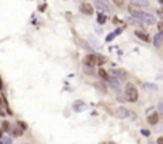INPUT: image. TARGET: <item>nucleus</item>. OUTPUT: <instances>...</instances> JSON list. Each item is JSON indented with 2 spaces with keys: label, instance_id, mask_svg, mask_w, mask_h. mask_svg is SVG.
Segmentation results:
<instances>
[{
  "label": "nucleus",
  "instance_id": "nucleus-16",
  "mask_svg": "<svg viewBox=\"0 0 163 144\" xmlns=\"http://www.w3.org/2000/svg\"><path fill=\"white\" fill-rule=\"evenodd\" d=\"M85 107H86V106H85V104H82V101H77V103L74 104V109H75V110H83Z\"/></svg>",
  "mask_w": 163,
  "mask_h": 144
},
{
  "label": "nucleus",
  "instance_id": "nucleus-14",
  "mask_svg": "<svg viewBox=\"0 0 163 144\" xmlns=\"http://www.w3.org/2000/svg\"><path fill=\"white\" fill-rule=\"evenodd\" d=\"M106 64V58L101 54H96V66H104Z\"/></svg>",
  "mask_w": 163,
  "mask_h": 144
},
{
  "label": "nucleus",
  "instance_id": "nucleus-6",
  "mask_svg": "<svg viewBox=\"0 0 163 144\" xmlns=\"http://www.w3.org/2000/svg\"><path fill=\"white\" fill-rule=\"evenodd\" d=\"M83 64L85 66H96V54H86L85 58H83Z\"/></svg>",
  "mask_w": 163,
  "mask_h": 144
},
{
  "label": "nucleus",
  "instance_id": "nucleus-29",
  "mask_svg": "<svg viewBox=\"0 0 163 144\" xmlns=\"http://www.w3.org/2000/svg\"><path fill=\"white\" fill-rule=\"evenodd\" d=\"M2 87H3V83H2V78H0V90H2Z\"/></svg>",
  "mask_w": 163,
  "mask_h": 144
},
{
  "label": "nucleus",
  "instance_id": "nucleus-30",
  "mask_svg": "<svg viewBox=\"0 0 163 144\" xmlns=\"http://www.w3.org/2000/svg\"><path fill=\"white\" fill-rule=\"evenodd\" d=\"M2 134H3V130H2V128H0V138H2Z\"/></svg>",
  "mask_w": 163,
  "mask_h": 144
},
{
  "label": "nucleus",
  "instance_id": "nucleus-19",
  "mask_svg": "<svg viewBox=\"0 0 163 144\" xmlns=\"http://www.w3.org/2000/svg\"><path fill=\"white\" fill-rule=\"evenodd\" d=\"M0 144H11V138H10V136L0 138Z\"/></svg>",
  "mask_w": 163,
  "mask_h": 144
},
{
  "label": "nucleus",
  "instance_id": "nucleus-32",
  "mask_svg": "<svg viewBox=\"0 0 163 144\" xmlns=\"http://www.w3.org/2000/svg\"><path fill=\"white\" fill-rule=\"evenodd\" d=\"M0 104H3V103H2V98H0Z\"/></svg>",
  "mask_w": 163,
  "mask_h": 144
},
{
  "label": "nucleus",
  "instance_id": "nucleus-22",
  "mask_svg": "<svg viewBox=\"0 0 163 144\" xmlns=\"http://www.w3.org/2000/svg\"><path fill=\"white\" fill-rule=\"evenodd\" d=\"M114 3H115L117 7H123V5H125V0H114Z\"/></svg>",
  "mask_w": 163,
  "mask_h": 144
},
{
  "label": "nucleus",
  "instance_id": "nucleus-17",
  "mask_svg": "<svg viewBox=\"0 0 163 144\" xmlns=\"http://www.w3.org/2000/svg\"><path fill=\"white\" fill-rule=\"evenodd\" d=\"M106 21H107V16L102 15V13H99V15H98V22H99V24H104Z\"/></svg>",
  "mask_w": 163,
  "mask_h": 144
},
{
  "label": "nucleus",
  "instance_id": "nucleus-23",
  "mask_svg": "<svg viewBox=\"0 0 163 144\" xmlns=\"http://www.w3.org/2000/svg\"><path fill=\"white\" fill-rule=\"evenodd\" d=\"M158 114L163 115V103H158Z\"/></svg>",
  "mask_w": 163,
  "mask_h": 144
},
{
  "label": "nucleus",
  "instance_id": "nucleus-31",
  "mask_svg": "<svg viewBox=\"0 0 163 144\" xmlns=\"http://www.w3.org/2000/svg\"><path fill=\"white\" fill-rule=\"evenodd\" d=\"M158 2H160V5H162V7H163V0H158Z\"/></svg>",
  "mask_w": 163,
  "mask_h": 144
},
{
  "label": "nucleus",
  "instance_id": "nucleus-20",
  "mask_svg": "<svg viewBox=\"0 0 163 144\" xmlns=\"http://www.w3.org/2000/svg\"><path fill=\"white\" fill-rule=\"evenodd\" d=\"M10 128H11V125L8 123V122H3L2 123V130H3V131H10Z\"/></svg>",
  "mask_w": 163,
  "mask_h": 144
},
{
  "label": "nucleus",
  "instance_id": "nucleus-9",
  "mask_svg": "<svg viewBox=\"0 0 163 144\" xmlns=\"http://www.w3.org/2000/svg\"><path fill=\"white\" fill-rule=\"evenodd\" d=\"M95 7H98L99 10H104V11H107V13L110 11V5H109L107 2H104V0H96V2H95Z\"/></svg>",
  "mask_w": 163,
  "mask_h": 144
},
{
  "label": "nucleus",
  "instance_id": "nucleus-15",
  "mask_svg": "<svg viewBox=\"0 0 163 144\" xmlns=\"http://www.w3.org/2000/svg\"><path fill=\"white\" fill-rule=\"evenodd\" d=\"M98 75H99L102 80H109V74H107L104 69H99V72H98Z\"/></svg>",
  "mask_w": 163,
  "mask_h": 144
},
{
  "label": "nucleus",
  "instance_id": "nucleus-26",
  "mask_svg": "<svg viewBox=\"0 0 163 144\" xmlns=\"http://www.w3.org/2000/svg\"><path fill=\"white\" fill-rule=\"evenodd\" d=\"M157 15H158V16H160L162 19H163V8H162V10H158V11H157Z\"/></svg>",
  "mask_w": 163,
  "mask_h": 144
},
{
  "label": "nucleus",
  "instance_id": "nucleus-5",
  "mask_svg": "<svg viewBox=\"0 0 163 144\" xmlns=\"http://www.w3.org/2000/svg\"><path fill=\"white\" fill-rule=\"evenodd\" d=\"M80 13H83V15H93V5H90L86 2L80 3Z\"/></svg>",
  "mask_w": 163,
  "mask_h": 144
},
{
  "label": "nucleus",
  "instance_id": "nucleus-11",
  "mask_svg": "<svg viewBox=\"0 0 163 144\" xmlns=\"http://www.w3.org/2000/svg\"><path fill=\"white\" fill-rule=\"evenodd\" d=\"M22 131H24V130H22L19 125H15V127H11V128H10V133L13 134V136H21Z\"/></svg>",
  "mask_w": 163,
  "mask_h": 144
},
{
  "label": "nucleus",
  "instance_id": "nucleus-2",
  "mask_svg": "<svg viewBox=\"0 0 163 144\" xmlns=\"http://www.w3.org/2000/svg\"><path fill=\"white\" fill-rule=\"evenodd\" d=\"M128 13H130V15H131L133 18H136V19H139V18H141L142 16V10H141V7H138V5H133V3H131V5H128Z\"/></svg>",
  "mask_w": 163,
  "mask_h": 144
},
{
  "label": "nucleus",
  "instance_id": "nucleus-10",
  "mask_svg": "<svg viewBox=\"0 0 163 144\" xmlns=\"http://www.w3.org/2000/svg\"><path fill=\"white\" fill-rule=\"evenodd\" d=\"M128 109H125V107H117L115 109V115H117L118 119H125V117H128Z\"/></svg>",
  "mask_w": 163,
  "mask_h": 144
},
{
  "label": "nucleus",
  "instance_id": "nucleus-28",
  "mask_svg": "<svg viewBox=\"0 0 163 144\" xmlns=\"http://www.w3.org/2000/svg\"><path fill=\"white\" fill-rule=\"evenodd\" d=\"M0 115H2V117H5V110H3L2 107H0Z\"/></svg>",
  "mask_w": 163,
  "mask_h": 144
},
{
  "label": "nucleus",
  "instance_id": "nucleus-25",
  "mask_svg": "<svg viewBox=\"0 0 163 144\" xmlns=\"http://www.w3.org/2000/svg\"><path fill=\"white\" fill-rule=\"evenodd\" d=\"M18 125H19V127H21L22 130H26V128H27V125H26L24 122H18Z\"/></svg>",
  "mask_w": 163,
  "mask_h": 144
},
{
  "label": "nucleus",
  "instance_id": "nucleus-1",
  "mask_svg": "<svg viewBox=\"0 0 163 144\" xmlns=\"http://www.w3.org/2000/svg\"><path fill=\"white\" fill-rule=\"evenodd\" d=\"M125 98H127L130 103H136L138 98H139V93H138V88L133 85V83H127L125 85Z\"/></svg>",
  "mask_w": 163,
  "mask_h": 144
},
{
  "label": "nucleus",
  "instance_id": "nucleus-24",
  "mask_svg": "<svg viewBox=\"0 0 163 144\" xmlns=\"http://www.w3.org/2000/svg\"><path fill=\"white\" fill-rule=\"evenodd\" d=\"M157 27H158V32H163V21H160L157 24Z\"/></svg>",
  "mask_w": 163,
  "mask_h": 144
},
{
  "label": "nucleus",
  "instance_id": "nucleus-18",
  "mask_svg": "<svg viewBox=\"0 0 163 144\" xmlns=\"http://www.w3.org/2000/svg\"><path fill=\"white\" fill-rule=\"evenodd\" d=\"M83 72L88 74V75H93V74H95V71H93L91 66H83Z\"/></svg>",
  "mask_w": 163,
  "mask_h": 144
},
{
  "label": "nucleus",
  "instance_id": "nucleus-4",
  "mask_svg": "<svg viewBox=\"0 0 163 144\" xmlns=\"http://www.w3.org/2000/svg\"><path fill=\"white\" fill-rule=\"evenodd\" d=\"M114 77H117L118 82H123V80H127L128 74H127V71H123V69H115V71H114Z\"/></svg>",
  "mask_w": 163,
  "mask_h": 144
},
{
  "label": "nucleus",
  "instance_id": "nucleus-33",
  "mask_svg": "<svg viewBox=\"0 0 163 144\" xmlns=\"http://www.w3.org/2000/svg\"><path fill=\"white\" fill-rule=\"evenodd\" d=\"M162 37H163V32H162Z\"/></svg>",
  "mask_w": 163,
  "mask_h": 144
},
{
  "label": "nucleus",
  "instance_id": "nucleus-8",
  "mask_svg": "<svg viewBox=\"0 0 163 144\" xmlns=\"http://www.w3.org/2000/svg\"><path fill=\"white\" fill-rule=\"evenodd\" d=\"M134 35H136L139 40H142V42H150V37H149V34H147V32H144V31L136 29V31H134Z\"/></svg>",
  "mask_w": 163,
  "mask_h": 144
},
{
  "label": "nucleus",
  "instance_id": "nucleus-7",
  "mask_svg": "<svg viewBox=\"0 0 163 144\" xmlns=\"http://www.w3.org/2000/svg\"><path fill=\"white\" fill-rule=\"evenodd\" d=\"M158 120H160V114H158V112H149V115H147V122L150 123V125H157Z\"/></svg>",
  "mask_w": 163,
  "mask_h": 144
},
{
  "label": "nucleus",
  "instance_id": "nucleus-13",
  "mask_svg": "<svg viewBox=\"0 0 163 144\" xmlns=\"http://www.w3.org/2000/svg\"><path fill=\"white\" fill-rule=\"evenodd\" d=\"M162 40H163L162 32H158V34L153 37V45H155V46H160V45H162Z\"/></svg>",
  "mask_w": 163,
  "mask_h": 144
},
{
  "label": "nucleus",
  "instance_id": "nucleus-21",
  "mask_svg": "<svg viewBox=\"0 0 163 144\" xmlns=\"http://www.w3.org/2000/svg\"><path fill=\"white\" fill-rule=\"evenodd\" d=\"M96 88H99V91H102V93H106V91H107V88H106L104 83H102V85H101V83H96Z\"/></svg>",
  "mask_w": 163,
  "mask_h": 144
},
{
  "label": "nucleus",
  "instance_id": "nucleus-12",
  "mask_svg": "<svg viewBox=\"0 0 163 144\" xmlns=\"http://www.w3.org/2000/svg\"><path fill=\"white\" fill-rule=\"evenodd\" d=\"M131 3L138 7H149V0H131Z\"/></svg>",
  "mask_w": 163,
  "mask_h": 144
},
{
  "label": "nucleus",
  "instance_id": "nucleus-27",
  "mask_svg": "<svg viewBox=\"0 0 163 144\" xmlns=\"http://www.w3.org/2000/svg\"><path fill=\"white\" fill-rule=\"evenodd\" d=\"M157 144H163V136H160V138L157 139Z\"/></svg>",
  "mask_w": 163,
  "mask_h": 144
},
{
  "label": "nucleus",
  "instance_id": "nucleus-3",
  "mask_svg": "<svg viewBox=\"0 0 163 144\" xmlns=\"http://www.w3.org/2000/svg\"><path fill=\"white\" fill-rule=\"evenodd\" d=\"M139 21L144 22V24H147V26H153V24H155V18H153L152 15H149V13H142V16L139 18Z\"/></svg>",
  "mask_w": 163,
  "mask_h": 144
},
{
  "label": "nucleus",
  "instance_id": "nucleus-34",
  "mask_svg": "<svg viewBox=\"0 0 163 144\" xmlns=\"http://www.w3.org/2000/svg\"><path fill=\"white\" fill-rule=\"evenodd\" d=\"M110 144H114V143H110Z\"/></svg>",
  "mask_w": 163,
  "mask_h": 144
}]
</instances>
